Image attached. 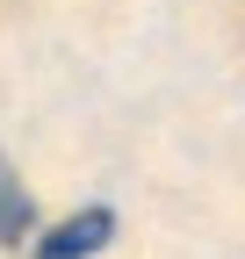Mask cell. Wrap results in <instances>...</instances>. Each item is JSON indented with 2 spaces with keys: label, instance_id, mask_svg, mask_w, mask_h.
Returning a JSON list of instances; mask_svg holds the SVG:
<instances>
[{
  "label": "cell",
  "instance_id": "obj_2",
  "mask_svg": "<svg viewBox=\"0 0 245 259\" xmlns=\"http://www.w3.org/2000/svg\"><path fill=\"white\" fill-rule=\"evenodd\" d=\"M29 231H36V202H29V187H22V173L0 158V245H22Z\"/></svg>",
  "mask_w": 245,
  "mask_h": 259
},
{
  "label": "cell",
  "instance_id": "obj_1",
  "mask_svg": "<svg viewBox=\"0 0 245 259\" xmlns=\"http://www.w3.org/2000/svg\"><path fill=\"white\" fill-rule=\"evenodd\" d=\"M108 238H115V209H101V202H94V209L65 216L51 238H36V245H29V259H94Z\"/></svg>",
  "mask_w": 245,
  "mask_h": 259
}]
</instances>
